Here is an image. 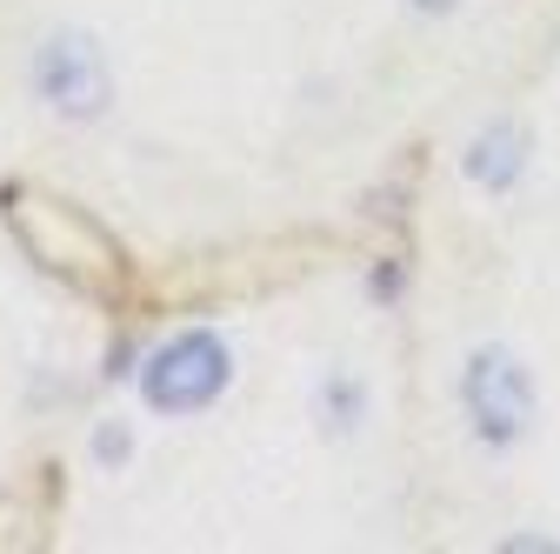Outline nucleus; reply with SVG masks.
<instances>
[{
  "instance_id": "f257e3e1",
  "label": "nucleus",
  "mask_w": 560,
  "mask_h": 554,
  "mask_svg": "<svg viewBox=\"0 0 560 554\" xmlns=\"http://www.w3.org/2000/svg\"><path fill=\"white\" fill-rule=\"evenodd\" d=\"M0 221L14 228L21 254L40 261L60 288L94 295V301H114L120 295V247H114V234L88 215V207L54 200V194L14 181L8 194H0Z\"/></svg>"
},
{
  "instance_id": "39448f33",
  "label": "nucleus",
  "mask_w": 560,
  "mask_h": 554,
  "mask_svg": "<svg viewBox=\"0 0 560 554\" xmlns=\"http://www.w3.org/2000/svg\"><path fill=\"white\" fill-rule=\"evenodd\" d=\"M467 174L474 181H487V187H508L514 174H521V127H487L480 141H474V161H467Z\"/></svg>"
},
{
  "instance_id": "f03ea898",
  "label": "nucleus",
  "mask_w": 560,
  "mask_h": 554,
  "mask_svg": "<svg viewBox=\"0 0 560 554\" xmlns=\"http://www.w3.org/2000/svg\"><path fill=\"white\" fill-rule=\"evenodd\" d=\"M221 388H228V348L214 334L167 341V348L148 361V374H140V394H148V407H161V414H194Z\"/></svg>"
},
{
  "instance_id": "7ed1b4c3",
  "label": "nucleus",
  "mask_w": 560,
  "mask_h": 554,
  "mask_svg": "<svg viewBox=\"0 0 560 554\" xmlns=\"http://www.w3.org/2000/svg\"><path fill=\"white\" fill-rule=\"evenodd\" d=\"M467 414H474V428L487 441H514L527 428V414H534V381L527 368L508 355V348H487L474 355L467 368Z\"/></svg>"
},
{
  "instance_id": "20e7f679",
  "label": "nucleus",
  "mask_w": 560,
  "mask_h": 554,
  "mask_svg": "<svg viewBox=\"0 0 560 554\" xmlns=\"http://www.w3.org/2000/svg\"><path fill=\"white\" fill-rule=\"evenodd\" d=\"M34 81H40L47 107L74 114V120H88V114L107 107V60H101V47H94L88 34H54V41L40 47Z\"/></svg>"
},
{
  "instance_id": "423d86ee",
  "label": "nucleus",
  "mask_w": 560,
  "mask_h": 554,
  "mask_svg": "<svg viewBox=\"0 0 560 554\" xmlns=\"http://www.w3.org/2000/svg\"><path fill=\"white\" fill-rule=\"evenodd\" d=\"M420 8H454V0H420Z\"/></svg>"
}]
</instances>
